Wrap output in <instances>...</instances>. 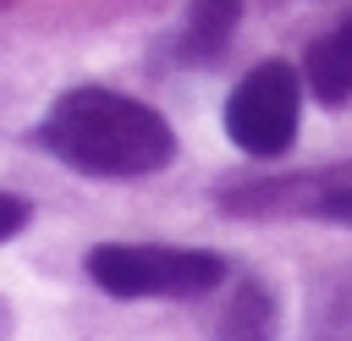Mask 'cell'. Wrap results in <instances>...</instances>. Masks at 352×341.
<instances>
[{"label":"cell","mask_w":352,"mask_h":341,"mask_svg":"<svg viewBox=\"0 0 352 341\" xmlns=\"http://www.w3.org/2000/svg\"><path fill=\"white\" fill-rule=\"evenodd\" d=\"M33 143L82 176H154L176 160V132L143 99L116 88H72L33 126Z\"/></svg>","instance_id":"1"},{"label":"cell","mask_w":352,"mask_h":341,"mask_svg":"<svg viewBox=\"0 0 352 341\" xmlns=\"http://www.w3.org/2000/svg\"><path fill=\"white\" fill-rule=\"evenodd\" d=\"M88 275L110 297H204L226 280V258L209 248L99 242L88 253Z\"/></svg>","instance_id":"2"},{"label":"cell","mask_w":352,"mask_h":341,"mask_svg":"<svg viewBox=\"0 0 352 341\" xmlns=\"http://www.w3.org/2000/svg\"><path fill=\"white\" fill-rule=\"evenodd\" d=\"M297 121H302V77L286 60H264L253 66L231 99H226V132L242 154L253 160H275L297 143Z\"/></svg>","instance_id":"3"},{"label":"cell","mask_w":352,"mask_h":341,"mask_svg":"<svg viewBox=\"0 0 352 341\" xmlns=\"http://www.w3.org/2000/svg\"><path fill=\"white\" fill-rule=\"evenodd\" d=\"M236 22H242V0H192L187 16H182V28L170 33V60H182V66H209V60L231 44Z\"/></svg>","instance_id":"4"},{"label":"cell","mask_w":352,"mask_h":341,"mask_svg":"<svg viewBox=\"0 0 352 341\" xmlns=\"http://www.w3.org/2000/svg\"><path fill=\"white\" fill-rule=\"evenodd\" d=\"M302 82H308V94H314L319 104H346V99H352V11H346L330 33H319V38L308 44V55H302Z\"/></svg>","instance_id":"5"},{"label":"cell","mask_w":352,"mask_h":341,"mask_svg":"<svg viewBox=\"0 0 352 341\" xmlns=\"http://www.w3.org/2000/svg\"><path fill=\"white\" fill-rule=\"evenodd\" d=\"M275 324H280V308H275V292L264 280H236L220 302V319H214V341H275Z\"/></svg>","instance_id":"6"},{"label":"cell","mask_w":352,"mask_h":341,"mask_svg":"<svg viewBox=\"0 0 352 341\" xmlns=\"http://www.w3.org/2000/svg\"><path fill=\"white\" fill-rule=\"evenodd\" d=\"M308 341H352V270H341L336 280L319 286L314 319H308Z\"/></svg>","instance_id":"7"},{"label":"cell","mask_w":352,"mask_h":341,"mask_svg":"<svg viewBox=\"0 0 352 341\" xmlns=\"http://www.w3.org/2000/svg\"><path fill=\"white\" fill-rule=\"evenodd\" d=\"M28 198H16V192H0V242H11L22 226H28Z\"/></svg>","instance_id":"8"}]
</instances>
